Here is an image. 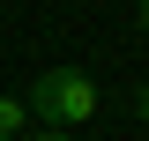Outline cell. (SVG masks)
<instances>
[{"instance_id": "obj_1", "label": "cell", "mask_w": 149, "mask_h": 141, "mask_svg": "<svg viewBox=\"0 0 149 141\" xmlns=\"http://www.w3.org/2000/svg\"><path fill=\"white\" fill-rule=\"evenodd\" d=\"M22 104H30V119H37V126L74 134L82 119H97V111H104V89H97L82 67H45L30 89H22Z\"/></svg>"}, {"instance_id": "obj_2", "label": "cell", "mask_w": 149, "mask_h": 141, "mask_svg": "<svg viewBox=\"0 0 149 141\" xmlns=\"http://www.w3.org/2000/svg\"><path fill=\"white\" fill-rule=\"evenodd\" d=\"M15 134H30V104L0 89V141H15Z\"/></svg>"}, {"instance_id": "obj_3", "label": "cell", "mask_w": 149, "mask_h": 141, "mask_svg": "<svg viewBox=\"0 0 149 141\" xmlns=\"http://www.w3.org/2000/svg\"><path fill=\"white\" fill-rule=\"evenodd\" d=\"M127 111H134V119L149 126V82H134V104H127Z\"/></svg>"}, {"instance_id": "obj_4", "label": "cell", "mask_w": 149, "mask_h": 141, "mask_svg": "<svg viewBox=\"0 0 149 141\" xmlns=\"http://www.w3.org/2000/svg\"><path fill=\"white\" fill-rule=\"evenodd\" d=\"M15 141H67L60 126H30V134H15Z\"/></svg>"}, {"instance_id": "obj_5", "label": "cell", "mask_w": 149, "mask_h": 141, "mask_svg": "<svg viewBox=\"0 0 149 141\" xmlns=\"http://www.w3.org/2000/svg\"><path fill=\"white\" fill-rule=\"evenodd\" d=\"M134 30H142V37H149V0H134Z\"/></svg>"}]
</instances>
